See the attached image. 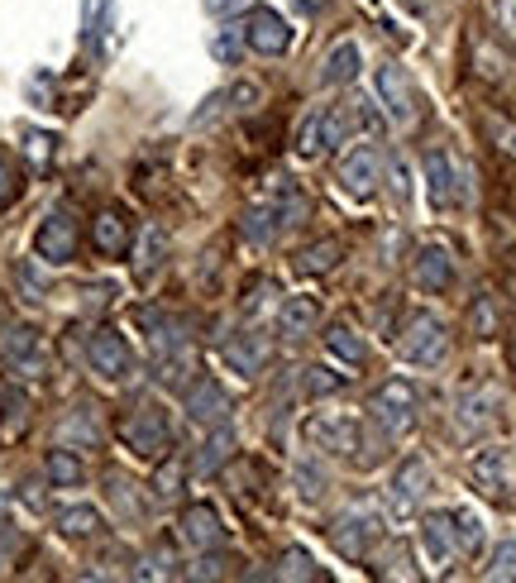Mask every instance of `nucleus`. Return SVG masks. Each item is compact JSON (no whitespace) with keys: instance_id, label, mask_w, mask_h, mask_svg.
<instances>
[{"instance_id":"603ef678","label":"nucleus","mask_w":516,"mask_h":583,"mask_svg":"<svg viewBox=\"0 0 516 583\" xmlns=\"http://www.w3.org/2000/svg\"><path fill=\"white\" fill-rule=\"evenodd\" d=\"M15 196H20V182H15V173H10V168H0V211H5Z\"/></svg>"},{"instance_id":"393cba45","label":"nucleus","mask_w":516,"mask_h":583,"mask_svg":"<svg viewBox=\"0 0 516 583\" xmlns=\"http://www.w3.org/2000/svg\"><path fill=\"white\" fill-rule=\"evenodd\" d=\"M359 72H364L359 44H354V39H340L321 63V87H349V82H359Z\"/></svg>"},{"instance_id":"c85d7f7f","label":"nucleus","mask_w":516,"mask_h":583,"mask_svg":"<svg viewBox=\"0 0 516 583\" xmlns=\"http://www.w3.org/2000/svg\"><path fill=\"white\" fill-rule=\"evenodd\" d=\"M43 474H48L53 488H82L86 464H82V454L72 450V445H58V450H48V459H43Z\"/></svg>"},{"instance_id":"ea45409f","label":"nucleus","mask_w":516,"mask_h":583,"mask_svg":"<svg viewBox=\"0 0 516 583\" xmlns=\"http://www.w3.org/2000/svg\"><path fill=\"white\" fill-rule=\"evenodd\" d=\"M278 579H321V569L311 564V555H306L301 545H292V550H282Z\"/></svg>"},{"instance_id":"dca6fc26","label":"nucleus","mask_w":516,"mask_h":583,"mask_svg":"<svg viewBox=\"0 0 516 583\" xmlns=\"http://www.w3.org/2000/svg\"><path fill=\"white\" fill-rule=\"evenodd\" d=\"M177 540H182L187 550H196V555L220 550V545H225L220 512H215L211 502H187V507H182V517H177Z\"/></svg>"},{"instance_id":"2eb2a0df","label":"nucleus","mask_w":516,"mask_h":583,"mask_svg":"<svg viewBox=\"0 0 516 583\" xmlns=\"http://www.w3.org/2000/svg\"><path fill=\"white\" fill-rule=\"evenodd\" d=\"M182 407H187V416H192L196 426H206V431H211V426H225L230 411H235L230 407V392L220 388L215 378H206V373L182 388Z\"/></svg>"},{"instance_id":"79ce46f5","label":"nucleus","mask_w":516,"mask_h":583,"mask_svg":"<svg viewBox=\"0 0 516 583\" xmlns=\"http://www.w3.org/2000/svg\"><path fill=\"white\" fill-rule=\"evenodd\" d=\"M158 464H163V469H158V478H153V493L163 497V502H172V497H182V464H177V459H168V454H163V459H158Z\"/></svg>"},{"instance_id":"c9c22d12","label":"nucleus","mask_w":516,"mask_h":583,"mask_svg":"<svg viewBox=\"0 0 516 583\" xmlns=\"http://www.w3.org/2000/svg\"><path fill=\"white\" fill-rule=\"evenodd\" d=\"M483 130H488V139H493V149H497V153L516 158V120L497 115V110H483Z\"/></svg>"},{"instance_id":"9d476101","label":"nucleus","mask_w":516,"mask_h":583,"mask_svg":"<svg viewBox=\"0 0 516 583\" xmlns=\"http://www.w3.org/2000/svg\"><path fill=\"white\" fill-rule=\"evenodd\" d=\"M0 359L15 378H43L48 373V340L34 325H10L0 335Z\"/></svg>"},{"instance_id":"2f4dec72","label":"nucleus","mask_w":516,"mask_h":583,"mask_svg":"<svg viewBox=\"0 0 516 583\" xmlns=\"http://www.w3.org/2000/svg\"><path fill=\"white\" fill-rule=\"evenodd\" d=\"M450 521H454V545H459V555H483V540H488L483 517H478L473 507H454Z\"/></svg>"},{"instance_id":"6e6552de","label":"nucleus","mask_w":516,"mask_h":583,"mask_svg":"<svg viewBox=\"0 0 516 583\" xmlns=\"http://www.w3.org/2000/svg\"><path fill=\"white\" fill-rule=\"evenodd\" d=\"M359 440H364V426L354 416H340V411H316L306 421V445L316 454H335V459H354L359 454Z\"/></svg>"},{"instance_id":"ddd939ff","label":"nucleus","mask_w":516,"mask_h":583,"mask_svg":"<svg viewBox=\"0 0 516 583\" xmlns=\"http://www.w3.org/2000/svg\"><path fill=\"white\" fill-rule=\"evenodd\" d=\"M469 478L478 493L488 497H507L516 483V454L512 445H483V450H473L469 459Z\"/></svg>"},{"instance_id":"c756f323","label":"nucleus","mask_w":516,"mask_h":583,"mask_svg":"<svg viewBox=\"0 0 516 583\" xmlns=\"http://www.w3.org/2000/svg\"><path fill=\"white\" fill-rule=\"evenodd\" d=\"M340 259H344V244L340 239H316V244H306L297 254V268L301 278H321V273H330V268H340Z\"/></svg>"},{"instance_id":"0eeeda50","label":"nucleus","mask_w":516,"mask_h":583,"mask_svg":"<svg viewBox=\"0 0 516 583\" xmlns=\"http://www.w3.org/2000/svg\"><path fill=\"white\" fill-rule=\"evenodd\" d=\"M373 91H378V106H383V115L397 130H411V125H416L421 106H416V87H411V77L402 63L378 67V72H373Z\"/></svg>"},{"instance_id":"37998d69","label":"nucleus","mask_w":516,"mask_h":583,"mask_svg":"<svg viewBox=\"0 0 516 583\" xmlns=\"http://www.w3.org/2000/svg\"><path fill=\"white\" fill-rule=\"evenodd\" d=\"M469 330L478 335V340H493V335H497V306H493V297H478V302L469 306Z\"/></svg>"},{"instance_id":"7c9ffc66","label":"nucleus","mask_w":516,"mask_h":583,"mask_svg":"<svg viewBox=\"0 0 516 583\" xmlns=\"http://www.w3.org/2000/svg\"><path fill=\"white\" fill-rule=\"evenodd\" d=\"M53 526H58V536H67V540H91L101 531V512H96L91 502H72V507H63V512L53 517Z\"/></svg>"},{"instance_id":"8fccbe9b","label":"nucleus","mask_w":516,"mask_h":583,"mask_svg":"<svg viewBox=\"0 0 516 583\" xmlns=\"http://www.w3.org/2000/svg\"><path fill=\"white\" fill-rule=\"evenodd\" d=\"M206 5V15H215V20H235V15H244L254 0H201Z\"/></svg>"},{"instance_id":"f3484780","label":"nucleus","mask_w":516,"mask_h":583,"mask_svg":"<svg viewBox=\"0 0 516 583\" xmlns=\"http://www.w3.org/2000/svg\"><path fill=\"white\" fill-rule=\"evenodd\" d=\"M77 220H72V211H48V216L39 220V230H34V254H39L43 263H72V254H77Z\"/></svg>"},{"instance_id":"a18cd8bd","label":"nucleus","mask_w":516,"mask_h":583,"mask_svg":"<svg viewBox=\"0 0 516 583\" xmlns=\"http://www.w3.org/2000/svg\"><path fill=\"white\" fill-rule=\"evenodd\" d=\"M383 182H392L397 201H407V192H411V168H407V158H402V153L383 158Z\"/></svg>"},{"instance_id":"e433bc0d","label":"nucleus","mask_w":516,"mask_h":583,"mask_svg":"<svg viewBox=\"0 0 516 583\" xmlns=\"http://www.w3.org/2000/svg\"><path fill=\"white\" fill-rule=\"evenodd\" d=\"M292 144H297V158H321V153H325L321 110H311V115L301 120V125H297V139H292Z\"/></svg>"},{"instance_id":"09e8293b","label":"nucleus","mask_w":516,"mask_h":583,"mask_svg":"<svg viewBox=\"0 0 516 583\" xmlns=\"http://www.w3.org/2000/svg\"><path fill=\"white\" fill-rule=\"evenodd\" d=\"M15 282H20L24 292H29V302H43V292H48V287H43V278H39V268H34L29 259L15 268Z\"/></svg>"},{"instance_id":"3c124183","label":"nucleus","mask_w":516,"mask_h":583,"mask_svg":"<svg viewBox=\"0 0 516 583\" xmlns=\"http://www.w3.org/2000/svg\"><path fill=\"white\" fill-rule=\"evenodd\" d=\"M220 115H225V91L206 96V106L192 115V125H196V130H206V125H211V120H220Z\"/></svg>"},{"instance_id":"864d4df0","label":"nucleus","mask_w":516,"mask_h":583,"mask_svg":"<svg viewBox=\"0 0 516 583\" xmlns=\"http://www.w3.org/2000/svg\"><path fill=\"white\" fill-rule=\"evenodd\" d=\"M497 20H502V29L516 39V0H497Z\"/></svg>"},{"instance_id":"aec40b11","label":"nucleus","mask_w":516,"mask_h":583,"mask_svg":"<svg viewBox=\"0 0 516 583\" xmlns=\"http://www.w3.org/2000/svg\"><path fill=\"white\" fill-rule=\"evenodd\" d=\"M168 249H172V235L153 220V225H144L139 235L129 239V263H134V278L139 282H149L163 263H168Z\"/></svg>"},{"instance_id":"72a5a7b5","label":"nucleus","mask_w":516,"mask_h":583,"mask_svg":"<svg viewBox=\"0 0 516 583\" xmlns=\"http://www.w3.org/2000/svg\"><path fill=\"white\" fill-rule=\"evenodd\" d=\"M58 435H63V445H101V426H96L91 407H77V411H72L63 426H58Z\"/></svg>"},{"instance_id":"cd10ccee","label":"nucleus","mask_w":516,"mask_h":583,"mask_svg":"<svg viewBox=\"0 0 516 583\" xmlns=\"http://www.w3.org/2000/svg\"><path fill=\"white\" fill-rule=\"evenodd\" d=\"M230 459H235V431H230V421H225V426H211V435L201 440L192 469H196V478H211V474H220Z\"/></svg>"},{"instance_id":"473e14b6","label":"nucleus","mask_w":516,"mask_h":583,"mask_svg":"<svg viewBox=\"0 0 516 583\" xmlns=\"http://www.w3.org/2000/svg\"><path fill=\"white\" fill-rule=\"evenodd\" d=\"M325 483H330V478H325V469L311 454H301L297 464H292V488H297L301 502H316V497L325 493Z\"/></svg>"},{"instance_id":"6e6d98bb","label":"nucleus","mask_w":516,"mask_h":583,"mask_svg":"<svg viewBox=\"0 0 516 583\" xmlns=\"http://www.w3.org/2000/svg\"><path fill=\"white\" fill-rule=\"evenodd\" d=\"M0 526H10V497H0Z\"/></svg>"},{"instance_id":"5fc2aeb1","label":"nucleus","mask_w":516,"mask_h":583,"mask_svg":"<svg viewBox=\"0 0 516 583\" xmlns=\"http://www.w3.org/2000/svg\"><path fill=\"white\" fill-rule=\"evenodd\" d=\"M402 5H407L411 15H430V5H435V0H402Z\"/></svg>"},{"instance_id":"f704fd0d","label":"nucleus","mask_w":516,"mask_h":583,"mask_svg":"<svg viewBox=\"0 0 516 583\" xmlns=\"http://www.w3.org/2000/svg\"><path fill=\"white\" fill-rule=\"evenodd\" d=\"M340 388H344V373H330L325 364L301 368V392H306V397H335Z\"/></svg>"},{"instance_id":"39448f33","label":"nucleus","mask_w":516,"mask_h":583,"mask_svg":"<svg viewBox=\"0 0 516 583\" xmlns=\"http://www.w3.org/2000/svg\"><path fill=\"white\" fill-rule=\"evenodd\" d=\"M430 464L421 459V454H407L397 469H392V478H387V512L397 521H407V517H416L421 512V502H426V493H430Z\"/></svg>"},{"instance_id":"f03ea898","label":"nucleus","mask_w":516,"mask_h":583,"mask_svg":"<svg viewBox=\"0 0 516 583\" xmlns=\"http://www.w3.org/2000/svg\"><path fill=\"white\" fill-rule=\"evenodd\" d=\"M368 421H373V431H383L387 440H402V435L416 431V421H421V397L411 388L407 378H387L378 388L368 392Z\"/></svg>"},{"instance_id":"5701e85b","label":"nucleus","mask_w":516,"mask_h":583,"mask_svg":"<svg viewBox=\"0 0 516 583\" xmlns=\"http://www.w3.org/2000/svg\"><path fill=\"white\" fill-rule=\"evenodd\" d=\"M321 330V302L306 297V292H292L278 302V335L282 340H306Z\"/></svg>"},{"instance_id":"a878e982","label":"nucleus","mask_w":516,"mask_h":583,"mask_svg":"<svg viewBox=\"0 0 516 583\" xmlns=\"http://www.w3.org/2000/svg\"><path fill=\"white\" fill-rule=\"evenodd\" d=\"M239 239H244V244H254V249H273V244L282 239L278 211H273V206H268L263 196H258L254 206H249V211L239 216Z\"/></svg>"},{"instance_id":"9b49d317","label":"nucleus","mask_w":516,"mask_h":583,"mask_svg":"<svg viewBox=\"0 0 516 583\" xmlns=\"http://www.w3.org/2000/svg\"><path fill=\"white\" fill-rule=\"evenodd\" d=\"M497 407H502V397H497L493 383H464L454 392V426H459V435L478 440L483 431H493Z\"/></svg>"},{"instance_id":"f8f14e48","label":"nucleus","mask_w":516,"mask_h":583,"mask_svg":"<svg viewBox=\"0 0 516 583\" xmlns=\"http://www.w3.org/2000/svg\"><path fill=\"white\" fill-rule=\"evenodd\" d=\"M86 364H91V373H96V378H106V383H125L129 368H134L129 340L115 330V325L91 330V340H86Z\"/></svg>"},{"instance_id":"1a4fd4ad","label":"nucleus","mask_w":516,"mask_h":583,"mask_svg":"<svg viewBox=\"0 0 516 583\" xmlns=\"http://www.w3.org/2000/svg\"><path fill=\"white\" fill-rule=\"evenodd\" d=\"M239 34H244V48H249V53H258V58H282V53L292 48V24L282 20L278 10L258 5V0L244 10Z\"/></svg>"},{"instance_id":"c03bdc74","label":"nucleus","mask_w":516,"mask_h":583,"mask_svg":"<svg viewBox=\"0 0 516 583\" xmlns=\"http://www.w3.org/2000/svg\"><path fill=\"white\" fill-rule=\"evenodd\" d=\"M211 53H215V58H220L225 67H235V63H239V53H244V34H239V29H215Z\"/></svg>"},{"instance_id":"6ab92c4d","label":"nucleus","mask_w":516,"mask_h":583,"mask_svg":"<svg viewBox=\"0 0 516 583\" xmlns=\"http://www.w3.org/2000/svg\"><path fill=\"white\" fill-rule=\"evenodd\" d=\"M411 282L421 292H450L454 287V254L445 244H421L411 259Z\"/></svg>"},{"instance_id":"a19ab883","label":"nucleus","mask_w":516,"mask_h":583,"mask_svg":"<svg viewBox=\"0 0 516 583\" xmlns=\"http://www.w3.org/2000/svg\"><path fill=\"white\" fill-rule=\"evenodd\" d=\"M177 574H182V569L172 560V550H153V555H144L139 569H134V579H177Z\"/></svg>"},{"instance_id":"bb28decb","label":"nucleus","mask_w":516,"mask_h":583,"mask_svg":"<svg viewBox=\"0 0 516 583\" xmlns=\"http://www.w3.org/2000/svg\"><path fill=\"white\" fill-rule=\"evenodd\" d=\"M421 540H426V555H430V564H454L459 560V545H454V521H450V512H426L421 517Z\"/></svg>"},{"instance_id":"20e7f679","label":"nucleus","mask_w":516,"mask_h":583,"mask_svg":"<svg viewBox=\"0 0 516 583\" xmlns=\"http://www.w3.org/2000/svg\"><path fill=\"white\" fill-rule=\"evenodd\" d=\"M120 440H125L129 454L158 464V459L172 450V426L158 407H129L125 416H120Z\"/></svg>"},{"instance_id":"f257e3e1","label":"nucleus","mask_w":516,"mask_h":583,"mask_svg":"<svg viewBox=\"0 0 516 583\" xmlns=\"http://www.w3.org/2000/svg\"><path fill=\"white\" fill-rule=\"evenodd\" d=\"M325 536L344 560H373V550L383 545V512L373 502H349L330 517Z\"/></svg>"},{"instance_id":"4be33fe9","label":"nucleus","mask_w":516,"mask_h":583,"mask_svg":"<svg viewBox=\"0 0 516 583\" xmlns=\"http://www.w3.org/2000/svg\"><path fill=\"white\" fill-rule=\"evenodd\" d=\"M129 216L120 206H101L96 220H91V249L101 254V259H125L129 254Z\"/></svg>"},{"instance_id":"412c9836","label":"nucleus","mask_w":516,"mask_h":583,"mask_svg":"<svg viewBox=\"0 0 516 583\" xmlns=\"http://www.w3.org/2000/svg\"><path fill=\"white\" fill-rule=\"evenodd\" d=\"M263 201L278 211L282 235H287V230H297V225H306V216H311V196L301 192L297 177H273V182H268V192H263Z\"/></svg>"},{"instance_id":"7ed1b4c3","label":"nucleus","mask_w":516,"mask_h":583,"mask_svg":"<svg viewBox=\"0 0 516 583\" xmlns=\"http://www.w3.org/2000/svg\"><path fill=\"white\" fill-rule=\"evenodd\" d=\"M397 354L416 368H440L450 359V330L435 311H411L397 330Z\"/></svg>"},{"instance_id":"423d86ee","label":"nucleus","mask_w":516,"mask_h":583,"mask_svg":"<svg viewBox=\"0 0 516 583\" xmlns=\"http://www.w3.org/2000/svg\"><path fill=\"white\" fill-rule=\"evenodd\" d=\"M335 177H340V187L349 196L368 201V196L383 187V149H378L373 139H359V144H349V149L340 153V163H335Z\"/></svg>"},{"instance_id":"a211bd4d","label":"nucleus","mask_w":516,"mask_h":583,"mask_svg":"<svg viewBox=\"0 0 516 583\" xmlns=\"http://www.w3.org/2000/svg\"><path fill=\"white\" fill-rule=\"evenodd\" d=\"M421 168H426V196L435 211H454L459 201H464V187H459V168H454V158L445 149H430L421 158Z\"/></svg>"},{"instance_id":"de8ad7c7","label":"nucleus","mask_w":516,"mask_h":583,"mask_svg":"<svg viewBox=\"0 0 516 583\" xmlns=\"http://www.w3.org/2000/svg\"><path fill=\"white\" fill-rule=\"evenodd\" d=\"M387 564H392V569H378V579H421V569L411 564V550H392Z\"/></svg>"},{"instance_id":"b1692460","label":"nucleus","mask_w":516,"mask_h":583,"mask_svg":"<svg viewBox=\"0 0 516 583\" xmlns=\"http://www.w3.org/2000/svg\"><path fill=\"white\" fill-rule=\"evenodd\" d=\"M321 345H325V354H330V359H340L344 368H364L368 364V340L349 321H330V325H325Z\"/></svg>"},{"instance_id":"58836bf2","label":"nucleus","mask_w":516,"mask_h":583,"mask_svg":"<svg viewBox=\"0 0 516 583\" xmlns=\"http://www.w3.org/2000/svg\"><path fill=\"white\" fill-rule=\"evenodd\" d=\"M263 101V87L258 82H235V87H225V115H249L258 110Z\"/></svg>"},{"instance_id":"4c0bfd02","label":"nucleus","mask_w":516,"mask_h":583,"mask_svg":"<svg viewBox=\"0 0 516 583\" xmlns=\"http://www.w3.org/2000/svg\"><path fill=\"white\" fill-rule=\"evenodd\" d=\"M483 579H493V583H512L516 579V540H502L493 555H488V564H483Z\"/></svg>"},{"instance_id":"49530a36","label":"nucleus","mask_w":516,"mask_h":583,"mask_svg":"<svg viewBox=\"0 0 516 583\" xmlns=\"http://www.w3.org/2000/svg\"><path fill=\"white\" fill-rule=\"evenodd\" d=\"M53 134H43V130H24V153H29V163L34 168H48V158H53Z\"/></svg>"},{"instance_id":"4468645a","label":"nucleus","mask_w":516,"mask_h":583,"mask_svg":"<svg viewBox=\"0 0 516 583\" xmlns=\"http://www.w3.org/2000/svg\"><path fill=\"white\" fill-rule=\"evenodd\" d=\"M220 359H225V368L239 373V378H258V373L268 368V359H273V345H268V335H263L258 325H244V330H235V335L220 345Z\"/></svg>"}]
</instances>
